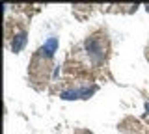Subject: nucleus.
I'll return each mask as SVG.
<instances>
[{"label": "nucleus", "mask_w": 149, "mask_h": 134, "mask_svg": "<svg viewBox=\"0 0 149 134\" xmlns=\"http://www.w3.org/2000/svg\"><path fill=\"white\" fill-rule=\"evenodd\" d=\"M84 50L91 63H101L106 58V41L101 35H90L84 41Z\"/></svg>", "instance_id": "nucleus-1"}, {"label": "nucleus", "mask_w": 149, "mask_h": 134, "mask_svg": "<svg viewBox=\"0 0 149 134\" xmlns=\"http://www.w3.org/2000/svg\"><path fill=\"white\" fill-rule=\"evenodd\" d=\"M56 49H58V39H56V37H49V39H47V43H45L39 50H37V52H39V56H41V58L50 60V58L54 56Z\"/></svg>", "instance_id": "nucleus-2"}, {"label": "nucleus", "mask_w": 149, "mask_h": 134, "mask_svg": "<svg viewBox=\"0 0 149 134\" xmlns=\"http://www.w3.org/2000/svg\"><path fill=\"white\" fill-rule=\"evenodd\" d=\"M26 41H28L26 32H24V30L17 32V34L13 35V39H11V50H13L15 54H17V52H21V50L26 47Z\"/></svg>", "instance_id": "nucleus-3"}, {"label": "nucleus", "mask_w": 149, "mask_h": 134, "mask_svg": "<svg viewBox=\"0 0 149 134\" xmlns=\"http://www.w3.org/2000/svg\"><path fill=\"white\" fill-rule=\"evenodd\" d=\"M146 112L149 114V103H146Z\"/></svg>", "instance_id": "nucleus-4"}]
</instances>
